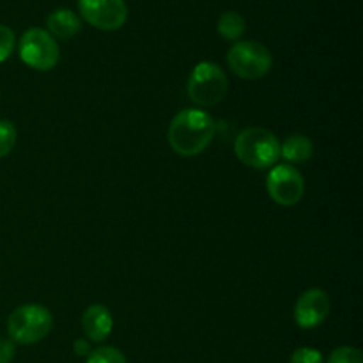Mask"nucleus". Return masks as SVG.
Returning <instances> with one entry per match:
<instances>
[{"label": "nucleus", "instance_id": "obj_10", "mask_svg": "<svg viewBox=\"0 0 363 363\" xmlns=\"http://www.w3.org/2000/svg\"><path fill=\"white\" fill-rule=\"evenodd\" d=\"M112 328L113 318L105 305H89L82 314V330L91 342H103L105 339H108Z\"/></svg>", "mask_w": 363, "mask_h": 363}, {"label": "nucleus", "instance_id": "obj_7", "mask_svg": "<svg viewBox=\"0 0 363 363\" xmlns=\"http://www.w3.org/2000/svg\"><path fill=\"white\" fill-rule=\"evenodd\" d=\"M266 190L273 202L289 208L303 199L305 179L293 165H275L266 177Z\"/></svg>", "mask_w": 363, "mask_h": 363}, {"label": "nucleus", "instance_id": "obj_9", "mask_svg": "<svg viewBox=\"0 0 363 363\" xmlns=\"http://www.w3.org/2000/svg\"><path fill=\"white\" fill-rule=\"evenodd\" d=\"M330 296L326 291L307 289L294 305V321L301 330H314L326 321L330 314Z\"/></svg>", "mask_w": 363, "mask_h": 363}, {"label": "nucleus", "instance_id": "obj_16", "mask_svg": "<svg viewBox=\"0 0 363 363\" xmlns=\"http://www.w3.org/2000/svg\"><path fill=\"white\" fill-rule=\"evenodd\" d=\"M326 363H363L362 351L353 346H340L330 353Z\"/></svg>", "mask_w": 363, "mask_h": 363}, {"label": "nucleus", "instance_id": "obj_3", "mask_svg": "<svg viewBox=\"0 0 363 363\" xmlns=\"http://www.w3.org/2000/svg\"><path fill=\"white\" fill-rule=\"evenodd\" d=\"M53 315L46 307L38 303L20 305L7 318V333L14 344L32 346L52 332Z\"/></svg>", "mask_w": 363, "mask_h": 363}, {"label": "nucleus", "instance_id": "obj_11", "mask_svg": "<svg viewBox=\"0 0 363 363\" xmlns=\"http://www.w3.org/2000/svg\"><path fill=\"white\" fill-rule=\"evenodd\" d=\"M46 27L53 38L71 39L82 30V21L80 16L71 9H57L48 14Z\"/></svg>", "mask_w": 363, "mask_h": 363}, {"label": "nucleus", "instance_id": "obj_15", "mask_svg": "<svg viewBox=\"0 0 363 363\" xmlns=\"http://www.w3.org/2000/svg\"><path fill=\"white\" fill-rule=\"evenodd\" d=\"M18 131L11 121H0V160L6 158L16 145Z\"/></svg>", "mask_w": 363, "mask_h": 363}, {"label": "nucleus", "instance_id": "obj_6", "mask_svg": "<svg viewBox=\"0 0 363 363\" xmlns=\"http://www.w3.org/2000/svg\"><path fill=\"white\" fill-rule=\"evenodd\" d=\"M20 59L28 67L38 71H50L59 64L60 48L55 38L45 28L32 27L23 32L18 45Z\"/></svg>", "mask_w": 363, "mask_h": 363}, {"label": "nucleus", "instance_id": "obj_18", "mask_svg": "<svg viewBox=\"0 0 363 363\" xmlns=\"http://www.w3.org/2000/svg\"><path fill=\"white\" fill-rule=\"evenodd\" d=\"M289 363H325L321 351L314 350V347H298L291 354Z\"/></svg>", "mask_w": 363, "mask_h": 363}, {"label": "nucleus", "instance_id": "obj_13", "mask_svg": "<svg viewBox=\"0 0 363 363\" xmlns=\"http://www.w3.org/2000/svg\"><path fill=\"white\" fill-rule=\"evenodd\" d=\"M216 30L227 41L238 43L243 38L245 30H247V23H245V18L240 13H236V11H225V13L220 14Z\"/></svg>", "mask_w": 363, "mask_h": 363}, {"label": "nucleus", "instance_id": "obj_4", "mask_svg": "<svg viewBox=\"0 0 363 363\" xmlns=\"http://www.w3.org/2000/svg\"><path fill=\"white\" fill-rule=\"evenodd\" d=\"M227 82L222 67L215 62H201L194 67L188 78V98L202 108L215 106L225 98Z\"/></svg>", "mask_w": 363, "mask_h": 363}, {"label": "nucleus", "instance_id": "obj_12", "mask_svg": "<svg viewBox=\"0 0 363 363\" xmlns=\"http://www.w3.org/2000/svg\"><path fill=\"white\" fill-rule=\"evenodd\" d=\"M314 155V144L307 135H289L280 144V156L289 163H305Z\"/></svg>", "mask_w": 363, "mask_h": 363}, {"label": "nucleus", "instance_id": "obj_1", "mask_svg": "<svg viewBox=\"0 0 363 363\" xmlns=\"http://www.w3.org/2000/svg\"><path fill=\"white\" fill-rule=\"evenodd\" d=\"M216 124L202 108H184L174 116L169 126V144L174 152L184 158L199 156L215 138Z\"/></svg>", "mask_w": 363, "mask_h": 363}, {"label": "nucleus", "instance_id": "obj_17", "mask_svg": "<svg viewBox=\"0 0 363 363\" xmlns=\"http://www.w3.org/2000/svg\"><path fill=\"white\" fill-rule=\"evenodd\" d=\"M14 46H16V38L14 32L11 30L7 25H0V64L6 62L13 53Z\"/></svg>", "mask_w": 363, "mask_h": 363}, {"label": "nucleus", "instance_id": "obj_14", "mask_svg": "<svg viewBox=\"0 0 363 363\" xmlns=\"http://www.w3.org/2000/svg\"><path fill=\"white\" fill-rule=\"evenodd\" d=\"M85 363H128L123 351L112 346H101L98 350L91 351Z\"/></svg>", "mask_w": 363, "mask_h": 363}, {"label": "nucleus", "instance_id": "obj_2", "mask_svg": "<svg viewBox=\"0 0 363 363\" xmlns=\"http://www.w3.org/2000/svg\"><path fill=\"white\" fill-rule=\"evenodd\" d=\"M234 152L238 160L250 169H272L280 158V142L266 128H247L236 137Z\"/></svg>", "mask_w": 363, "mask_h": 363}, {"label": "nucleus", "instance_id": "obj_19", "mask_svg": "<svg viewBox=\"0 0 363 363\" xmlns=\"http://www.w3.org/2000/svg\"><path fill=\"white\" fill-rule=\"evenodd\" d=\"M16 357V346L13 340L0 339V363H13Z\"/></svg>", "mask_w": 363, "mask_h": 363}, {"label": "nucleus", "instance_id": "obj_8", "mask_svg": "<svg viewBox=\"0 0 363 363\" xmlns=\"http://www.w3.org/2000/svg\"><path fill=\"white\" fill-rule=\"evenodd\" d=\"M78 9L82 18L99 30H117L128 20L124 0H78Z\"/></svg>", "mask_w": 363, "mask_h": 363}, {"label": "nucleus", "instance_id": "obj_5", "mask_svg": "<svg viewBox=\"0 0 363 363\" xmlns=\"http://www.w3.org/2000/svg\"><path fill=\"white\" fill-rule=\"evenodd\" d=\"M227 64L236 77L243 80H259L272 71L273 57L261 43L238 41L227 53Z\"/></svg>", "mask_w": 363, "mask_h": 363}, {"label": "nucleus", "instance_id": "obj_20", "mask_svg": "<svg viewBox=\"0 0 363 363\" xmlns=\"http://www.w3.org/2000/svg\"><path fill=\"white\" fill-rule=\"evenodd\" d=\"M73 351L77 357H89L92 350H91V344H89V340L77 339L73 344Z\"/></svg>", "mask_w": 363, "mask_h": 363}]
</instances>
